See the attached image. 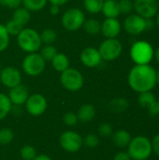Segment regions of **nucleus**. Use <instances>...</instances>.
Returning <instances> with one entry per match:
<instances>
[{
    "label": "nucleus",
    "mask_w": 159,
    "mask_h": 160,
    "mask_svg": "<svg viewBox=\"0 0 159 160\" xmlns=\"http://www.w3.org/2000/svg\"><path fill=\"white\" fill-rule=\"evenodd\" d=\"M127 82L130 88L142 93L152 91L157 85V70L149 65H135L129 71Z\"/></svg>",
    "instance_id": "nucleus-1"
},
{
    "label": "nucleus",
    "mask_w": 159,
    "mask_h": 160,
    "mask_svg": "<svg viewBox=\"0 0 159 160\" xmlns=\"http://www.w3.org/2000/svg\"><path fill=\"white\" fill-rule=\"evenodd\" d=\"M127 148L132 160H147L153 154L151 140L142 135L132 138Z\"/></svg>",
    "instance_id": "nucleus-2"
},
{
    "label": "nucleus",
    "mask_w": 159,
    "mask_h": 160,
    "mask_svg": "<svg viewBox=\"0 0 159 160\" xmlns=\"http://www.w3.org/2000/svg\"><path fill=\"white\" fill-rule=\"evenodd\" d=\"M17 43L20 49L27 53L37 52L42 46L40 35L34 28L23 27L17 36Z\"/></svg>",
    "instance_id": "nucleus-3"
},
{
    "label": "nucleus",
    "mask_w": 159,
    "mask_h": 160,
    "mask_svg": "<svg viewBox=\"0 0 159 160\" xmlns=\"http://www.w3.org/2000/svg\"><path fill=\"white\" fill-rule=\"evenodd\" d=\"M155 50L145 40L136 41L130 48V57L135 65H149L154 59Z\"/></svg>",
    "instance_id": "nucleus-4"
},
{
    "label": "nucleus",
    "mask_w": 159,
    "mask_h": 160,
    "mask_svg": "<svg viewBox=\"0 0 159 160\" xmlns=\"http://www.w3.org/2000/svg\"><path fill=\"white\" fill-rule=\"evenodd\" d=\"M84 21V13L78 8H70L67 9L61 17V24L68 32H75L81 29Z\"/></svg>",
    "instance_id": "nucleus-5"
},
{
    "label": "nucleus",
    "mask_w": 159,
    "mask_h": 160,
    "mask_svg": "<svg viewBox=\"0 0 159 160\" xmlns=\"http://www.w3.org/2000/svg\"><path fill=\"white\" fill-rule=\"evenodd\" d=\"M46 62L38 52L28 53L22 60V68L23 72L30 77L39 76L45 69Z\"/></svg>",
    "instance_id": "nucleus-6"
},
{
    "label": "nucleus",
    "mask_w": 159,
    "mask_h": 160,
    "mask_svg": "<svg viewBox=\"0 0 159 160\" xmlns=\"http://www.w3.org/2000/svg\"><path fill=\"white\" fill-rule=\"evenodd\" d=\"M60 82L63 87L67 91L76 92L83 86L84 79L82 74L78 69L69 67L68 68L61 72Z\"/></svg>",
    "instance_id": "nucleus-7"
},
{
    "label": "nucleus",
    "mask_w": 159,
    "mask_h": 160,
    "mask_svg": "<svg viewBox=\"0 0 159 160\" xmlns=\"http://www.w3.org/2000/svg\"><path fill=\"white\" fill-rule=\"evenodd\" d=\"M102 60L112 62L116 60L123 52V45L117 38H106L97 49Z\"/></svg>",
    "instance_id": "nucleus-8"
},
{
    "label": "nucleus",
    "mask_w": 159,
    "mask_h": 160,
    "mask_svg": "<svg viewBox=\"0 0 159 160\" xmlns=\"http://www.w3.org/2000/svg\"><path fill=\"white\" fill-rule=\"evenodd\" d=\"M59 143L62 149L68 153H76L83 145L82 137L75 131H65L59 138Z\"/></svg>",
    "instance_id": "nucleus-9"
},
{
    "label": "nucleus",
    "mask_w": 159,
    "mask_h": 160,
    "mask_svg": "<svg viewBox=\"0 0 159 160\" xmlns=\"http://www.w3.org/2000/svg\"><path fill=\"white\" fill-rule=\"evenodd\" d=\"M24 105L29 114L33 116H39L46 112L48 107V102L43 95L33 94V95H29Z\"/></svg>",
    "instance_id": "nucleus-10"
},
{
    "label": "nucleus",
    "mask_w": 159,
    "mask_h": 160,
    "mask_svg": "<svg viewBox=\"0 0 159 160\" xmlns=\"http://www.w3.org/2000/svg\"><path fill=\"white\" fill-rule=\"evenodd\" d=\"M124 29L130 35H141L147 31L146 19L138 14H128L124 21Z\"/></svg>",
    "instance_id": "nucleus-11"
},
{
    "label": "nucleus",
    "mask_w": 159,
    "mask_h": 160,
    "mask_svg": "<svg viewBox=\"0 0 159 160\" xmlns=\"http://www.w3.org/2000/svg\"><path fill=\"white\" fill-rule=\"evenodd\" d=\"M133 8L144 19H153L159 10L157 0H133Z\"/></svg>",
    "instance_id": "nucleus-12"
},
{
    "label": "nucleus",
    "mask_w": 159,
    "mask_h": 160,
    "mask_svg": "<svg viewBox=\"0 0 159 160\" xmlns=\"http://www.w3.org/2000/svg\"><path fill=\"white\" fill-rule=\"evenodd\" d=\"M0 82L4 86L10 89L22 83V74L14 67H6L0 71Z\"/></svg>",
    "instance_id": "nucleus-13"
},
{
    "label": "nucleus",
    "mask_w": 159,
    "mask_h": 160,
    "mask_svg": "<svg viewBox=\"0 0 159 160\" xmlns=\"http://www.w3.org/2000/svg\"><path fill=\"white\" fill-rule=\"evenodd\" d=\"M80 60L83 66L89 68H97L100 65L102 58L97 49L94 47H86L80 54Z\"/></svg>",
    "instance_id": "nucleus-14"
},
{
    "label": "nucleus",
    "mask_w": 159,
    "mask_h": 160,
    "mask_svg": "<svg viewBox=\"0 0 159 160\" xmlns=\"http://www.w3.org/2000/svg\"><path fill=\"white\" fill-rule=\"evenodd\" d=\"M121 30L122 25L117 18H106L101 22L100 32L106 38H116Z\"/></svg>",
    "instance_id": "nucleus-15"
},
{
    "label": "nucleus",
    "mask_w": 159,
    "mask_h": 160,
    "mask_svg": "<svg viewBox=\"0 0 159 160\" xmlns=\"http://www.w3.org/2000/svg\"><path fill=\"white\" fill-rule=\"evenodd\" d=\"M7 97H8L12 106H22V105L25 104V102L29 97V91L25 85L21 83L15 87L10 88Z\"/></svg>",
    "instance_id": "nucleus-16"
},
{
    "label": "nucleus",
    "mask_w": 159,
    "mask_h": 160,
    "mask_svg": "<svg viewBox=\"0 0 159 160\" xmlns=\"http://www.w3.org/2000/svg\"><path fill=\"white\" fill-rule=\"evenodd\" d=\"M112 142L113 143L121 149L127 148L132 139L131 134L126 129H119L112 133Z\"/></svg>",
    "instance_id": "nucleus-17"
},
{
    "label": "nucleus",
    "mask_w": 159,
    "mask_h": 160,
    "mask_svg": "<svg viewBox=\"0 0 159 160\" xmlns=\"http://www.w3.org/2000/svg\"><path fill=\"white\" fill-rule=\"evenodd\" d=\"M101 12L106 18H118L121 13L117 0H104Z\"/></svg>",
    "instance_id": "nucleus-18"
},
{
    "label": "nucleus",
    "mask_w": 159,
    "mask_h": 160,
    "mask_svg": "<svg viewBox=\"0 0 159 160\" xmlns=\"http://www.w3.org/2000/svg\"><path fill=\"white\" fill-rule=\"evenodd\" d=\"M77 116L79 121L82 123L90 122L96 116V109L92 104H83L78 110Z\"/></svg>",
    "instance_id": "nucleus-19"
},
{
    "label": "nucleus",
    "mask_w": 159,
    "mask_h": 160,
    "mask_svg": "<svg viewBox=\"0 0 159 160\" xmlns=\"http://www.w3.org/2000/svg\"><path fill=\"white\" fill-rule=\"evenodd\" d=\"M51 63H52V68L60 73L66 70L67 68H68L69 64H70L68 57L65 53H62V52H57V54L53 57Z\"/></svg>",
    "instance_id": "nucleus-20"
},
{
    "label": "nucleus",
    "mask_w": 159,
    "mask_h": 160,
    "mask_svg": "<svg viewBox=\"0 0 159 160\" xmlns=\"http://www.w3.org/2000/svg\"><path fill=\"white\" fill-rule=\"evenodd\" d=\"M31 19V14L28 9H26L23 7H20L16 9H14L12 20L21 24L22 26H25Z\"/></svg>",
    "instance_id": "nucleus-21"
},
{
    "label": "nucleus",
    "mask_w": 159,
    "mask_h": 160,
    "mask_svg": "<svg viewBox=\"0 0 159 160\" xmlns=\"http://www.w3.org/2000/svg\"><path fill=\"white\" fill-rule=\"evenodd\" d=\"M157 98L156 96L152 93V91H147V92H142L139 94L138 97V103L140 104L141 107L144 109H149L151 106H153L155 103H157Z\"/></svg>",
    "instance_id": "nucleus-22"
},
{
    "label": "nucleus",
    "mask_w": 159,
    "mask_h": 160,
    "mask_svg": "<svg viewBox=\"0 0 159 160\" xmlns=\"http://www.w3.org/2000/svg\"><path fill=\"white\" fill-rule=\"evenodd\" d=\"M82 28L89 35H97L101 30V22L97 19H87L84 21Z\"/></svg>",
    "instance_id": "nucleus-23"
},
{
    "label": "nucleus",
    "mask_w": 159,
    "mask_h": 160,
    "mask_svg": "<svg viewBox=\"0 0 159 160\" xmlns=\"http://www.w3.org/2000/svg\"><path fill=\"white\" fill-rule=\"evenodd\" d=\"M129 107V103L127 99L124 98H113L109 103V109L113 112H123L127 111Z\"/></svg>",
    "instance_id": "nucleus-24"
},
{
    "label": "nucleus",
    "mask_w": 159,
    "mask_h": 160,
    "mask_svg": "<svg viewBox=\"0 0 159 160\" xmlns=\"http://www.w3.org/2000/svg\"><path fill=\"white\" fill-rule=\"evenodd\" d=\"M12 110V104L7 97L4 93H0V121L5 119Z\"/></svg>",
    "instance_id": "nucleus-25"
},
{
    "label": "nucleus",
    "mask_w": 159,
    "mask_h": 160,
    "mask_svg": "<svg viewBox=\"0 0 159 160\" xmlns=\"http://www.w3.org/2000/svg\"><path fill=\"white\" fill-rule=\"evenodd\" d=\"M84 9L91 14H97L101 12L104 0H83L82 1Z\"/></svg>",
    "instance_id": "nucleus-26"
},
{
    "label": "nucleus",
    "mask_w": 159,
    "mask_h": 160,
    "mask_svg": "<svg viewBox=\"0 0 159 160\" xmlns=\"http://www.w3.org/2000/svg\"><path fill=\"white\" fill-rule=\"evenodd\" d=\"M48 3V0H22L23 8L28 9L30 12L39 11L43 9Z\"/></svg>",
    "instance_id": "nucleus-27"
},
{
    "label": "nucleus",
    "mask_w": 159,
    "mask_h": 160,
    "mask_svg": "<svg viewBox=\"0 0 159 160\" xmlns=\"http://www.w3.org/2000/svg\"><path fill=\"white\" fill-rule=\"evenodd\" d=\"M40 39L42 44L45 45H52L56 41L57 34L56 32L52 28H46L44 29L40 34Z\"/></svg>",
    "instance_id": "nucleus-28"
},
{
    "label": "nucleus",
    "mask_w": 159,
    "mask_h": 160,
    "mask_svg": "<svg viewBox=\"0 0 159 160\" xmlns=\"http://www.w3.org/2000/svg\"><path fill=\"white\" fill-rule=\"evenodd\" d=\"M57 52V49L53 45H45L43 48H40L39 54L45 60V62H51Z\"/></svg>",
    "instance_id": "nucleus-29"
},
{
    "label": "nucleus",
    "mask_w": 159,
    "mask_h": 160,
    "mask_svg": "<svg viewBox=\"0 0 159 160\" xmlns=\"http://www.w3.org/2000/svg\"><path fill=\"white\" fill-rule=\"evenodd\" d=\"M37 155V150L32 145H24L20 150V156L23 160H33Z\"/></svg>",
    "instance_id": "nucleus-30"
},
{
    "label": "nucleus",
    "mask_w": 159,
    "mask_h": 160,
    "mask_svg": "<svg viewBox=\"0 0 159 160\" xmlns=\"http://www.w3.org/2000/svg\"><path fill=\"white\" fill-rule=\"evenodd\" d=\"M9 35L4 24L0 23V52L7 50L9 45Z\"/></svg>",
    "instance_id": "nucleus-31"
},
{
    "label": "nucleus",
    "mask_w": 159,
    "mask_h": 160,
    "mask_svg": "<svg viewBox=\"0 0 159 160\" xmlns=\"http://www.w3.org/2000/svg\"><path fill=\"white\" fill-rule=\"evenodd\" d=\"M8 35L9 36H18L19 33L23 29V26H22L21 24H19L18 22H16L15 21H13L12 19L7 21L6 22V24H4Z\"/></svg>",
    "instance_id": "nucleus-32"
},
{
    "label": "nucleus",
    "mask_w": 159,
    "mask_h": 160,
    "mask_svg": "<svg viewBox=\"0 0 159 160\" xmlns=\"http://www.w3.org/2000/svg\"><path fill=\"white\" fill-rule=\"evenodd\" d=\"M14 139L13 131L10 128H4L0 129V144H8Z\"/></svg>",
    "instance_id": "nucleus-33"
},
{
    "label": "nucleus",
    "mask_w": 159,
    "mask_h": 160,
    "mask_svg": "<svg viewBox=\"0 0 159 160\" xmlns=\"http://www.w3.org/2000/svg\"><path fill=\"white\" fill-rule=\"evenodd\" d=\"M83 144L90 149L96 148L99 144V138L96 134H88L83 138Z\"/></svg>",
    "instance_id": "nucleus-34"
},
{
    "label": "nucleus",
    "mask_w": 159,
    "mask_h": 160,
    "mask_svg": "<svg viewBox=\"0 0 159 160\" xmlns=\"http://www.w3.org/2000/svg\"><path fill=\"white\" fill-rule=\"evenodd\" d=\"M118 6L121 14H130L133 8V0H119Z\"/></svg>",
    "instance_id": "nucleus-35"
},
{
    "label": "nucleus",
    "mask_w": 159,
    "mask_h": 160,
    "mask_svg": "<svg viewBox=\"0 0 159 160\" xmlns=\"http://www.w3.org/2000/svg\"><path fill=\"white\" fill-rule=\"evenodd\" d=\"M63 121L66 124V126L67 127H74L77 125L79 119L77 116V113L72 112H68L67 113H65L64 117H63Z\"/></svg>",
    "instance_id": "nucleus-36"
},
{
    "label": "nucleus",
    "mask_w": 159,
    "mask_h": 160,
    "mask_svg": "<svg viewBox=\"0 0 159 160\" xmlns=\"http://www.w3.org/2000/svg\"><path fill=\"white\" fill-rule=\"evenodd\" d=\"M98 133L102 137H110L113 133V128L111 124L109 123H103L98 127Z\"/></svg>",
    "instance_id": "nucleus-37"
},
{
    "label": "nucleus",
    "mask_w": 159,
    "mask_h": 160,
    "mask_svg": "<svg viewBox=\"0 0 159 160\" xmlns=\"http://www.w3.org/2000/svg\"><path fill=\"white\" fill-rule=\"evenodd\" d=\"M0 5L11 9H16L22 7V0H0Z\"/></svg>",
    "instance_id": "nucleus-38"
},
{
    "label": "nucleus",
    "mask_w": 159,
    "mask_h": 160,
    "mask_svg": "<svg viewBox=\"0 0 159 160\" xmlns=\"http://www.w3.org/2000/svg\"><path fill=\"white\" fill-rule=\"evenodd\" d=\"M152 142V149L153 153H155L157 157H159V134L156 135L153 140L151 141Z\"/></svg>",
    "instance_id": "nucleus-39"
},
{
    "label": "nucleus",
    "mask_w": 159,
    "mask_h": 160,
    "mask_svg": "<svg viewBox=\"0 0 159 160\" xmlns=\"http://www.w3.org/2000/svg\"><path fill=\"white\" fill-rule=\"evenodd\" d=\"M113 160H132L130 156L128 155L127 152L126 151H121L115 154V156L113 157Z\"/></svg>",
    "instance_id": "nucleus-40"
},
{
    "label": "nucleus",
    "mask_w": 159,
    "mask_h": 160,
    "mask_svg": "<svg viewBox=\"0 0 159 160\" xmlns=\"http://www.w3.org/2000/svg\"><path fill=\"white\" fill-rule=\"evenodd\" d=\"M147 111H148V113L151 116H157L159 114V107L158 104H157V101L153 106H151L149 109H147Z\"/></svg>",
    "instance_id": "nucleus-41"
},
{
    "label": "nucleus",
    "mask_w": 159,
    "mask_h": 160,
    "mask_svg": "<svg viewBox=\"0 0 159 160\" xmlns=\"http://www.w3.org/2000/svg\"><path fill=\"white\" fill-rule=\"evenodd\" d=\"M49 12L51 15L52 16H56L60 13V7L59 6H56V5H51L50 7V9H49Z\"/></svg>",
    "instance_id": "nucleus-42"
},
{
    "label": "nucleus",
    "mask_w": 159,
    "mask_h": 160,
    "mask_svg": "<svg viewBox=\"0 0 159 160\" xmlns=\"http://www.w3.org/2000/svg\"><path fill=\"white\" fill-rule=\"evenodd\" d=\"M69 0H48V2L51 3V5H56V6H63L65 4H67Z\"/></svg>",
    "instance_id": "nucleus-43"
},
{
    "label": "nucleus",
    "mask_w": 159,
    "mask_h": 160,
    "mask_svg": "<svg viewBox=\"0 0 159 160\" xmlns=\"http://www.w3.org/2000/svg\"><path fill=\"white\" fill-rule=\"evenodd\" d=\"M33 160H52L49 156L41 154V155H37V157Z\"/></svg>",
    "instance_id": "nucleus-44"
},
{
    "label": "nucleus",
    "mask_w": 159,
    "mask_h": 160,
    "mask_svg": "<svg viewBox=\"0 0 159 160\" xmlns=\"http://www.w3.org/2000/svg\"><path fill=\"white\" fill-rule=\"evenodd\" d=\"M154 57L156 58L157 62L159 64V47H157L155 51V53H154Z\"/></svg>",
    "instance_id": "nucleus-45"
},
{
    "label": "nucleus",
    "mask_w": 159,
    "mask_h": 160,
    "mask_svg": "<svg viewBox=\"0 0 159 160\" xmlns=\"http://www.w3.org/2000/svg\"><path fill=\"white\" fill-rule=\"evenodd\" d=\"M156 16H157V19H156V24H157V26L159 28V11L157 12V14Z\"/></svg>",
    "instance_id": "nucleus-46"
},
{
    "label": "nucleus",
    "mask_w": 159,
    "mask_h": 160,
    "mask_svg": "<svg viewBox=\"0 0 159 160\" xmlns=\"http://www.w3.org/2000/svg\"><path fill=\"white\" fill-rule=\"evenodd\" d=\"M157 84L159 86V69L157 71Z\"/></svg>",
    "instance_id": "nucleus-47"
},
{
    "label": "nucleus",
    "mask_w": 159,
    "mask_h": 160,
    "mask_svg": "<svg viewBox=\"0 0 159 160\" xmlns=\"http://www.w3.org/2000/svg\"><path fill=\"white\" fill-rule=\"evenodd\" d=\"M157 6H158V8H159V0H157Z\"/></svg>",
    "instance_id": "nucleus-48"
},
{
    "label": "nucleus",
    "mask_w": 159,
    "mask_h": 160,
    "mask_svg": "<svg viewBox=\"0 0 159 160\" xmlns=\"http://www.w3.org/2000/svg\"><path fill=\"white\" fill-rule=\"evenodd\" d=\"M157 104H158V107H159V98H157Z\"/></svg>",
    "instance_id": "nucleus-49"
},
{
    "label": "nucleus",
    "mask_w": 159,
    "mask_h": 160,
    "mask_svg": "<svg viewBox=\"0 0 159 160\" xmlns=\"http://www.w3.org/2000/svg\"><path fill=\"white\" fill-rule=\"evenodd\" d=\"M1 69H2V67H1V63H0V71H1Z\"/></svg>",
    "instance_id": "nucleus-50"
}]
</instances>
